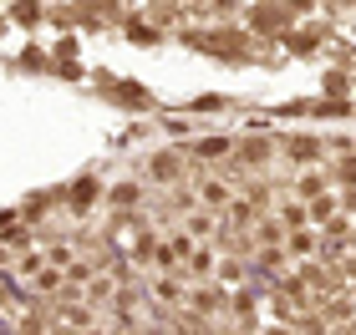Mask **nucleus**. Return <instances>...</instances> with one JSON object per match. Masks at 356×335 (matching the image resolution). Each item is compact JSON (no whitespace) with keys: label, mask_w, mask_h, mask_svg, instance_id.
Wrapping results in <instances>:
<instances>
[{"label":"nucleus","mask_w":356,"mask_h":335,"mask_svg":"<svg viewBox=\"0 0 356 335\" xmlns=\"http://www.w3.org/2000/svg\"><path fill=\"white\" fill-rule=\"evenodd\" d=\"M239 157H245V163H265V157H270V142L254 137V142H245V148H239Z\"/></svg>","instance_id":"obj_10"},{"label":"nucleus","mask_w":356,"mask_h":335,"mask_svg":"<svg viewBox=\"0 0 356 335\" xmlns=\"http://www.w3.org/2000/svg\"><path fill=\"white\" fill-rule=\"evenodd\" d=\"M341 275H346V280H356V259H351V254L341 259Z\"/></svg>","instance_id":"obj_21"},{"label":"nucleus","mask_w":356,"mask_h":335,"mask_svg":"<svg viewBox=\"0 0 356 335\" xmlns=\"http://www.w3.org/2000/svg\"><path fill=\"white\" fill-rule=\"evenodd\" d=\"M219 153H229V137H204L199 142V157H219Z\"/></svg>","instance_id":"obj_14"},{"label":"nucleus","mask_w":356,"mask_h":335,"mask_svg":"<svg viewBox=\"0 0 356 335\" xmlns=\"http://www.w3.org/2000/svg\"><path fill=\"white\" fill-rule=\"evenodd\" d=\"M331 214H336V198H316L311 209H305V218H311V223H331Z\"/></svg>","instance_id":"obj_7"},{"label":"nucleus","mask_w":356,"mask_h":335,"mask_svg":"<svg viewBox=\"0 0 356 335\" xmlns=\"http://www.w3.org/2000/svg\"><path fill=\"white\" fill-rule=\"evenodd\" d=\"M82 295H87V305H107V300L118 295V284H112L107 275H92V280L82 284Z\"/></svg>","instance_id":"obj_2"},{"label":"nucleus","mask_w":356,"mask_h":335,"mask_svg":"<svg viewBox=\"0 0 356 335\" xmlns=\"http://www.w3.org/2000/svg\"><path fill=\"white\" fill-rule=\"evenodd\" d=\"M321 188H326V178H316V173H305V178L296 183V194H300V198H321Z\"/></svg>","instance_id":"obj_11"},{"label":"nucleus","mask_w":356,"mask_h":335,"mask_svg":"<svg viewBox=\"0 0 356 335\" xmlns=\"http://www.w3.org/2000/svg\"><path fill=\"white\" fill-rule=\"evenodd\" d=\"M82 335H107V330H102V325H92V330H82Z\"/></svg>","instance_id":"obj_22"},{"label":"nucleus","mask_w":356,"mask_h":335,"mask_svg":"<svg viewBox=\"0 0 356 335\" xmlns=\"http://www.w3.org/2000/svg\"><path fill=\"white\" fill-rule=\"evenodd\" d=\"M188 229L199 234V239H209V234H214V214H209V209H204V214H193V218H188Z\"/></svg>","instance_id":"obj_15"},{"label":"nucleus","mask_w":356,"mask_h":335,"mask_svg":"<svg viewBox=\"0 0 356 335\" xmlns=\"http://www.w3.org/2000/svg\"><path fill=\"white\" fill-rule=\"evenodd\" d=\"M153 264H158V269H173V264H178V259H173V249H168V244H163V249H153Z\"/></svg>","instance_id":"obj_18"},{"label":"nucleus","mask_w":356,"mask_h":335,"mask_svg":"<svg viewBox=\"0 0 356 335\" xmlns=\"http://www.w3.org/2000/svg\"><path fill=\"white\" fill-rule=\"evenodd\" d=\"M254 26H260V31H265V26H285V10H265V6H260V10H254Z\"/></svg>","instance_id":"obj_17"},{"label":"nucleus","mask_w":356,"mask_h":335,"mask_svg":"<svg viewBox=\"0 0 356 335\" xmlns=\"http://www.w3.org/2000/svg\"><path fill=\"white\" fill-rule=\"evenodd\" d=\"M148 173H153V183H173L178 173H184V157H178V153H158L148 163Z\"/></svg>","instance_id":"obj_1"},{"label":"nucleus","mask_w":356,"mask_h":335,"mask_svg":"<svg viewBox=\"0 0 356 335\" xmlns=\"http://www.w3.org/2000/svg\"><path fill=\"white\" fill-rule=\"evenodd\" d=\"M188 300H193V310H199V315H214V310H219V295H214V290H193Z\"/></svg>","instance_id":"obj_9"},{"label":"nucleus","mask_w":356,"mask_h":335,"mask_svg":"<svg viewBox=\"0 0 356 335\" xmlns=\"http://www.w3.org/2000/svg\"><path fill=\"white\" fill-rule=\"evenodd\" d=\"M224 209H229V229H250L254 223V203L250 198H229Z\"/></svg>","instance_id":"obj_4"},{"label":"nucleus","mask_w":356,"mask_h":335,"mask_svg":"<svg viewBox=\"0 0 356 335\" xmlns=\"http://www.w3.org/2000/svg\"><path fill=\"white\" fill-rule=\"evenodd\" d=\"M316 153H321V142H316V137H311V142H305V137H300V142H290V157H300V163H305V157L316 163Z\"/></svg>","instance_id":"obj_13"},{"label":"nucleus","mask_w":356,"mask_h":335,"mask_svg":"<svg viewBox=\"0 0 356 335\" xmlns=\"http://www.w3.org/2000/svg\"><path fill=\"white\" fill-rule=\"evenodd\" d=\"M336 178H341L351 194H356V157H341V163H336Z\"/></svg>","instance_id":"obj_16"},{"label":"nucleus","mask_w":356,"mask_h":335,"mask_svg":"<svg viewBox=\"0 0 356 335\" xmlns=\"http://www.w3.org/2000/svg\"><path fill=\"white\" fill-rule=\"evenodd\" d=\"M209 269H214V254H209V249H193V254H188V275H199V280H204Z\"/></svg>","instance_id":"obj_8"},{"label":"nucleus","mask_w":356,"mask_h":335,"mask_svg":"<svg viewBox=\"0 0 356 335\" xmlns=\"http://www.w3.org/2000/svg\"><path fill=\"white\" fill-rule=\"evenodd\" d=\"M15 21H41V6H15Z\"/></svg>","instance_id":"obj_19"},{"label":"nucleus","mask_w":356,"mask_h":335,"mask_svg":"<svg viewBox=\"0 0 356 335\" xmlns=\"http://www.w3.org/2000/svg\"><path fill=\"white\" fill-rule=\"evenodd\" d=\"M316 249H321V239H316V234H305V229L290 234V254H316Z\"/></svg>","instance_id":"obj_6"},{"label":"nucleus","mask_w":356,"mask_h":335,"mask_svg":"<svg viewBox=\"0 0 356 335\" xmlns=\"http://www.w3.org/2000/svg\"><path fill=\"white\" fill-rule=\"evenodd\" d=\"M199 198L209 203V209H219V203H229L234 194H229V183H224V178H204L199 183Z\"/></svg>","instance_id":"obj_3"},{"label":"nucleus","mask_w":356,"mask_h":335,"mask_svg":"<svg viewBox=\"0 0 356 335\" xmlns=\"http://www.w3.org/2000/svg\"><path fill=\"white\" fill-rule=\"evenodd\" d=\"M280 223H290V229H305L311 218H305V209H300V203H285V209H280Z\"/></svg>","instance_id":"obj_12"},{"label":"nucleus","mask_w":356,"mask_h":335,"mask_svg":"<svg viewBox=\"0 0 356 335\" xmlns=\"http://www.w3.org/2000/svg\"><path fill=\"white\" fill-rule=\"evenodd\" d=\"M61 325H72V330H92V305H61Z\"/></svg>","instance_id":"obj_5"},{"label":"nucleus","mask_w":356,"mask_h":335,"mask_svg":"<svg viewBox=\"0 0 356 335\" xmlns=\"http://www.w3.org/2000/svg\"><path fill=\"white\" fill-rule=\"evenodd\" d=\"M158 300H168V305H173V300H178V284H173V280H163V284H158Z\"/></svg>","instance_id":"obj_20"}]
</instances>
